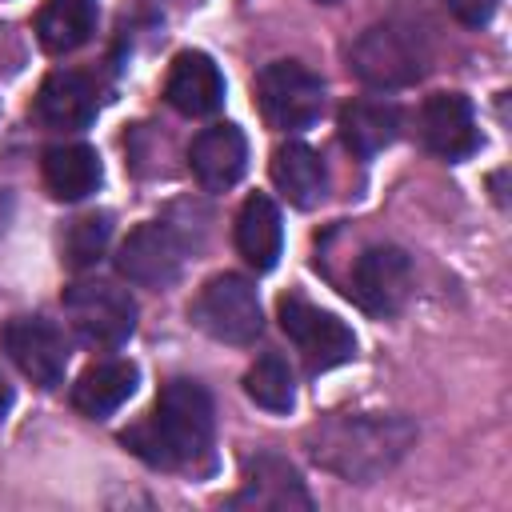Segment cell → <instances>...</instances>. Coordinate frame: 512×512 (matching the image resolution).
<instances>
[{
    "instance_id": "6da1fadb",
    "label": "cell",
    "mask_w": 512,
    "mask_h": 512,
    "mask_svg": "<svg viewBox=\"0 0 512 512\" xmlns=\"http://www.w3.org/2000/svg\"><path fill=\"white\" fill-rule=\"evenodd\" d=\"M308 456L352 484H372L392 472L416 444V424L400 412H340L304 432Z\"/></svg>"
},
{
    "instance_id": "7a4b0ae2",
    "label": "cell",
    "mask_w": 512,
    "mask_h": 512,
    "mask_svg": "<svg viewBox=\"0 0 512 512\" xmlns=\"http://www.w3.org/2000/svg\"><path fill=\"white\" fill-rule=\"evenodd\" d=\"M212 428H216V412H212L208 388L176 376L160 388L148 420L120 432V444L152 468L188 472V468H200L208 460Z\"/></svg>"
},
{
    "instance_id": "3957f363",
    "label": "cell",
    "mask_w": 512,
    "mask_h": 512,
    "mask_svg": "<svg viewBox=\"0 0 512 512\" xmlns=\"http://www.w3.org/2000/svg\"><path fill=\"white\" fill-rule=\"evenodd\" d=\"M188 316H192V324H196L204 336H212V340H220V344H252V340L264 332L260 296H256L252 280L240 276V272H220V276H212V280L196 292Z\"/></svg>"
},
{
    "instance_id": "277c9868",
    "label": "cell",
    "mask_w": 512,
    "mask_h": 512,
    "mask_svg": "<svg viewBox=\"0 0 512 512\" xmlns=\"http://www.w3.org/2000/svg\"><path fill=\"white\" fill-rule=\"evenodd\" d=\"M256 104L268 128L300 132L324 112V80L300 60H272L256 76Z\"/></svg>"
},
{
    "instance_id": "5b68a950",
    "label": "cell",
    "mask_w": 512,
    "mask_h": 512,
    "mask_svg": "<svg viewBox=\"0 0 512 512\" xmlns=\"http://www.w3.org/2000/svg\"><path fill=\"white\" fill-rule=\"evenodd\" d=\"M72 332L88 348H120L136 332V300L112 280H80L64 292Z\"/></svg>"
},
{
    "instance_id": "8992f818",
    "label": "cell",
    "mask_w": 512,
    "mask_h": 512,
    "mask_svg": "<svg viewBox=\"0 0 512 512\" xmlns=\"http://www.w3.org/2000/svg\"><path fill=\"white\" fill-rule=\"evenodd\" d=\"M276 316H280V328L288 332V340L300 348L308 376H320V372H328L336 364H348L356 356L352 328L344 320H336L332 312L308 304L304 296H296V292L280 296Z\"/></svg>"
},
{
    "instance_id": "52a82bcc",
    "label": "cell",
    "mask_w": 512,
    "mask_h": 512,
    "mask_svg": "<svg viewBox=\"0 0 512 512\" xmlns=\"http://www.w3.org/2000/svg\"><path fill=\"white\" fill-rule=\"evenodd\" d=\"M368 316H396L412 292V256L396 244H372L352 260L344 288Z\"/></svg>"
},
{
    "instance_id": "ba28073f",
    "label": "cell",
    "mask_w": 512,
    "mask_h": 512,
    "mask_svg": "<svg viewBox=\"0 0 512 512\" xmlns=\"http://www.w3.org/2000/svg\"><path fill=\"white\" fill-rule=\"evenodd\" d=\"M348 68L372 88H408L424 76V56L412 36L396 24H372L356 36L348 52Z\"/></svg>"
},
{
    "instance_id": "9c48e42d",
    "label": "cell",
    "mask_w": 512,
    "mask_h": 512,
    "mask_svg": "<svg viewBox=\"0 0 512 512\" xmlns=\"http://www.w3.org/2000/svg\"><path fill=\"white\" fill-rule=\"evenodd\" d=\"M184 256H188V240L180 236V228L168 220H148L128 232V240L116 252V268L128 284L168 288V284H176Z\"/></svg>"
},
{
    "instance_id": "30bf717a",
    "label": "cell",
    "mask_w": 512,
    "mask_h": 512,
    "mask_svg": "<svg viewBox=\"0 0 512 512\" xmlns=\"http://www.w3.org/2000/svg\"><path fill=\"white\" fill-rule=\"evenodd\" d=\"M4 348L12 356V364L44 392L60 388L64 368H68V340L64 332L44 320V316H16L4 328Z\"/></svg>"
},
{
    "instance_id": "8fae6325",
    "label": "cell",
    "mask_w": 512,
    "mask_h": 512,
    "mask_svg": "<svg viewBox=\"0 0 512 512\" xmlns=\"http://www.w3.org/2000/svg\"><path fill=\"white\" fill-rule=\"evenodd\" d=\"M232 508H272V512H308L312 496L300 472L280 452H256L244 460V484L232 496Z\"/></svg>"
},
{
    "instance_id": "7c38bea8",
    "label": "cell",
    "mask_w": 512,
    "mask_h": 512,
    "mask_svg": "<svg viewBox=\"0 0 512 512\" xmlns=\"http://www.w3.org/2000/svg\"><path fill=\"white\" fill-rule=\"evenodd\" d=\"M420 136L424 148L440 160H468L480 148V128H476V112L468 104V96L460 92H436L424 100L420 108Z\"/></svg>"
},
{
    "instance_id": "4fadbf2b",
    "label": "cell",
    "mask_w": 512,
    "mask_h": 512,
    "mask_svg": "<svg viewBox=\"0 0 512 512\" xmlns=\"http://www.w3.org/2000/svg\"><path fill=\"white\" fill-rule=\"evenodd\" d=\"M188 168L204 192H228L248 168V140L236 124L204 128L188 148Z\"/></svg>"
},
{
    "instance_id": "5bb4252c",
    "label": "cell",
    "mask_w": 512,
    "mask_h": 512,
    "mask_svg": "<svg viewBox=\"0 0 512 512\" xmlns=\"http://www.w3.org/2000/svg\"><path fill=\"white\" fill-rule=\"evenodd\" d=\"M164 100L180 116H212L224 104V76L208 52H180L164 80Z\"/></svg>"
},
{
    "instance_id": "9a60e30c",
    "label": "cell",
    "mask_w": 512,
    "mask_h": 512,
    "mask_svg": "<svg viewBox=\"0 0 512 512\" xmlns=\"http://www.w3.org/2000/svg\"><path fill=\"white\" fill-rule=\"evenodd\" d=\"M36 112L48 128H88L96 120V88L84 72L60 68L36 92Z\"/></svg>"
},
{
    "instance_id": "2e32d148",
    "label": "cell",
    "mask_w": 512,
    "mask_h": 512,
    "mask_svg": "<svg viewBox=\"0 0 512 512\" xmlns=\"http://www.w3.org/2000/svg\"><path fill=\"white\" fill-rule=\"evenodd\" d=\"M236 248L256 272L276 268L280 248H284V224H280V208L272 204V196L252 192L240 204V212H236Z\"/></svg>"
},
{
    "instance_id": "e0dca14e",
    "label": "cell",
    "mask_w": 512,
    "mask_h": 512,
    "mask_svg": "<svg viewBox=\"0 0 512 512\" xmlns=\"http://www.w3.org/2000/svg\"><path fill=\"white\" fill-rule=\"evenodd\" d=\"M136 380H140V372L132 360H100V364L84 368L80 380L72 384V408L88 420H104L136 392Z\"/></svg>"
},
{
    "instance_id": "ac0fdd59",
    "label": "cell",
    "mask_w": 512,
    "mask_h": 512,
    "mask_svg": "<svg viewBox=\"0 0 512 512\" xmlns=\"http://www.w3.org/2000/svg\"><path fill=\"white\" fill-rule=\"evenodd\" d=\"M340 140L352 156L368 160L400 136V108L384 100H348L340 108Z\"/></svg>"
},
{
    "instance_id": "d6986e66",
    "label": "cell",
    "mask_w": 512,
    "mask_h": 512,
    "mask_svg": "<svg viewBox=\"0 0 512 512\" xmlns=\"http://www.w3.org/2000/svg\"><path fill=\"white\" fill-rule=\"evenodd\" d=\"M272 184L284 192L288 204L296 208H316L324 200V188H328V172H324V160L316 148L300 144V140H288L272 152Z\"/></svg>"
},
{
    "instance_id": "ffe728a7",
    "label": "cell",
    "mask_w": 512,
    "mask_h": 512,
    "mask_svg": "<svg viewBox=\"0 0 512 512\" xmlns=\"http://www.w3.org/2000/svg\"><path fill=\"white\" fill-rule=\"evenodd\" d=\"M40 172L56 200H84L100 184V156L88 144H56L44 152Z\"/></svg>"
},
{
    "instance_id": "44dd1931",
    "label": "cell",
    "mask_w": 512,
    "mask_h": 512,
    "mask_svg": "<svg viewBox=\"0 0 512 512\" xmlns=\"http://www.w3.org/2000/svg\"><path fill=\"white\" fill-rule=\"evenodd\" d=\"M92 28H96V4L92 0H44V8L36 16V40L52 56L76 52L92 36Z\"/></svg>"
},
{
    "instance_id": "7402d4cb",
    "label": "cell",
    "mask_w": 512,
    "mask_h": 512,
    "mask_svg": "<svg viewBox=\"0 0 512 512\" xmlns=\"http://www.w3.org/2000/svg\"><path fill=\"white\" fill-rule=\"evenodd\" d=\"M244 392H248L260 408H268V412H288V408L296 404V376H292V368H288V360H284L280 352H264V356L248 368Z\"/></svg>"
},
{
    "instance_id": "603a6c76",
    "label": "cell",
    "mask_w": 512,
    "mask_h": 512,
    "mask_svg": "<svg viewBox=\"0 0 512 512\" xmlns=\"http://www.w3.org/2000/svg\"><path fill=\"white\" fill-rule=\"evenodd\" d=\"M108 236H112V216L108 212H88V216L72 220L68 232H64V260H68V268H92L104 256Z\"/></svg>"
},
{
    "instance_id": "cb8c5ba5",
    "label": "cell",
    "mask_w": 512,
    "mask_h": 512,
    "mask_svg": "<svg viewBox=\"0 0 512 512\" xmlns=\"http://www.w3.org/2000/svg\"><path fill=\"white\" fill-rule=\"evenodd\" d=\"M448 8H452V16H456L464 28H484V24L496 16L500 0H448Z\"/></svg>"
},
{
    "instance_id": "d4e9b609",
    "label": "cell",
    "mask_w": 512,
    "mask_h": 512,
    "mask_svg": "<svg viewBox=\"0 0 512 512\" xmlns=\"http://www.w3.org/2000/svg\"><path fill=\"white\" fill-rule=\"evenodd\" d=\"M8 408H12V384L0 376V420L8 416Z\"/></svg>"
},
{
    "instance_id": "484cf974",
    "label": "cell",
    "mask_w": 512,
    "mask_h": 512,
    "mask_svg": "<svg viewBox=\"0 0 512 512\" xmlns=\"http://www.w3.org/2000/svg\"><path fill=\"white\" fill-rule=\"evenodd\" d=\"M0 224H4V196H0Z\"/></svg>"
},
{
    "instance_id": "4316f807",
    "label": "cell",
    "mask_w": 512,
    "mask_h": 512,
    "mask_svg": "<svg viewBox=\"0 0 512 512\" xmlns=\"http://www.w3.org/2000/svg\"><path fill=\"white\" fill-rule=\"evenodd\" d=\"M316 4H340V0H316Z\"/></svg>"
}]
</instances>
